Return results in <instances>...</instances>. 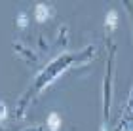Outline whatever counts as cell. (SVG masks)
Listing matches in <instances>:
<instances>
[{"label":"cell","instance_id":"cell-1","mask_svg":"<svg viewBox=\"0 0 133 131\" xmlns=\"http://www.w3.org/2000/svg\"><path fill=\"white\" fill-rule=\"evenodd\" d=\"M50 8H48L46 4H36V8H34V17H36V21H40V23H44L48 21V17H50Z\"/></svg>","mask_w":133,"mask_h":131},{"label":"cell","instance_id":"cell-4","mask_svg":"<svg viewBox=\"0 0 133 131\" xmlns=\"http://www.w3.org/2000/svg\"><path fill=\"white\" fill-rule=\"evenodd\" d=\"M6 118H8V106H6V103L0 101V122H4Z\"/></svg>","mask_w":133,"mask_h":131},{"label":"cell","instance_id":"cell-5","mask_svg":"<svg viewBox=\"0 0 133 131\" xmlns=\"http://www.w3.org/2000/svg\"><path fill=\"white\" fill-rule=\"evenodd\" d=\"M27 23H29V19H27V15H25V13H19V15H17V25H19L21 29H25V27H27Z\"/></svg>","mask_w":133,"mask_h":131},{"label":"cell","instance_id":"cell-3","mask_svg":"<svg viewBox=\"0 0 133 131\" xmlns=\"http://www.w3.org/2000/svg\"><path fill=\"white\" fill-rule=\"evenodd\" d=\"M118 25V15H116V11H108L107 13V27L108 29H116Z\"/></svg>","mask_w":133,"mask_h":131},{"label":"cell","instance_id":"cell-2","mask_svg":"<svg viewBox=\"0 0 133 131\" xmlns=\"http://www.w3.org/2000/svg\"><path fill=\"white\" fill-rule=\"evenodd\" d=\"M48 127H50L51 131H57L59 127H61V118H59L57 112H51V114L48 116Z\"/></svg>","mask_w":133,"mask_h":131}]
</instances>
